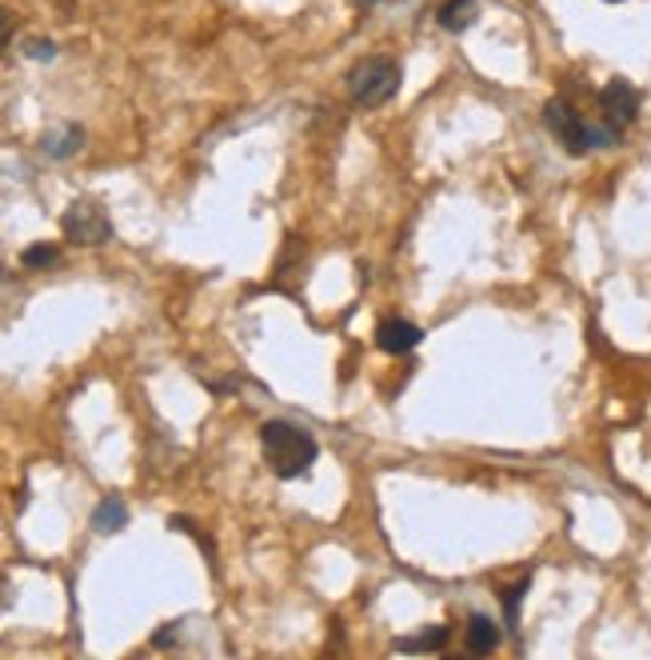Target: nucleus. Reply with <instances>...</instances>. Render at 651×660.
I'll return each instance as SVG.
<instances>
[{
    "mask_svg": "<svg viewBox=\"0 0 651 660\" xmlns=\"http://www.w3.org/2000/svg\"><path fill=\"white\" fill-rule=\"evenodd\" d=\"M345 85L356 109H380V104H388L400 92L404 69H400L396 57H364L360 64L348 69Z\"/></svg>",
    "mask_w": 651,
    "mask_h": 660,
    "instance_id": "nucleus-3",
    "label": "nucleus"
},
{
    "mask_svg": "<svg viewBox=\"0 0 651 660\" xmlns=\"http://www.w3.org/2000/svg\"><path fill=\"white\" fill-rule=\"evenodd\" d=\"M173 640H176V624H164V628H160V633L152 636V645H157V648L173 645Z\"/></svg>",
    "mask_w": 651,
    "mask_h": 660,
    "instance_id": "nucleus-16",
    "label": "nucleus"
},
{
    "mask_svg": "<svg viewBox=\"0 0 651 660\" xmlns=\"http://www.w3.org/2000/svg\"><path fill=\"white\" fill-rule=\"evenodd\" d=\"M448 636H452L448 624H424L416 636H400L392 648L396 652H436V648L448 645Z\"/></svg>",
    "mask_w": 651,
    "mask_h": 660,
    "instance_id": "nucleus-8",
    "label": "nucleus"
},
{
    "mask_svg": "<svg viewBox=\"0 0 651 660\" xmlns=\"http://www.w3.org/2000/svg\"><path fill=\"white\" fill-rule=\"evenodd\" d=\"M352 4H360V9H372V4H380V0H352Z\"/></svg>",
    "mask_w": 651,
    "mask_h": 660,
    "instance_id": "nucleus-18",
    "label": "nucleus"
},
{
    "mask_svg": "<svg viewBox=\"0 0 651 660\" xmlns=\"http://www.w3.org/2000/svg\"><path fill=\"white\" fill-rule=\"evenodd\" d=\"M25 52L33 61H52V57H57V45H52V40H28Z\"/></svg>",
    "mask_w": 651,
    "mask_h": 660,
    "instance_id": "nucleus-14",
    "label": "nucleus"
},
{
    "mask_svg": "<svg viewBox=\"0 0 651 660\" xmlns=\"http://www.w3.org/2000/svg\"><path fill=\"white\" fill-rule=\"evenodd\" d=\"M124 524H128V509H124L121 497H104L92 512V528L97 533H121Z\"/></svg>",
    "mask_w": 651,
    "mask_h": 660,
    "instance_id": "nucleus-11",
    "label": "nucleus"
},
{
    "mask_svg": "<svg viewBox=\"0 0 651 660\" xmlns=\"http://www.w3.org/2000/svg\"><path fill=\"white\" fill-rule=\"evenodd\" d=\"M260 452H264V464L280 481H296L304 476L312 464H316V436L296 428L288 421H268L260 428Z\"/></svg>",
    "mask_w": 651,
    "mask_h": 660,
    "instance_id": "nucleus-1",
    "label": "nucleus"
},
{
    "mask_svg": "<svg viewBox=\"0 0 651 660\" xmlns=\"http://www.w3.org/2000/svg\"><path fill=\"white\" fill-rule=\"evenodd\" d=\"M603 4H624V0H603Z\"/></svg>",
    "mask_w": 651,
    "mask_h": 660,
    "instance_id": "nucleus-19",
    "label": "nucleus"
},
{
    "mask_svg": "<svg viewBox=\"0 0 651 660\" xmlns=\"http://www.w3.org/2000/svg\"><path fill=\"white\" fill-rule=\"evenodd\" d=\"M528 593H531V576H519L516 585L500 593V600H504V621L512 633L519 628V609H524V597H528Z\"/></svg>",
    "mask_w": 651,
    "mask_h": 660,
    "instance_id": "nucleus-12",
    "label": "nucleus"
},
{
    "mask_svg": "<svg viewBox=\"0 0 651 660\" xmlns=\"http://www.w3.org/2000/svg\"><path fill=\"white\" fill-rule=\"evenodd\" d=\"M57 261H61V249H57V245H49V240H40V245L25 249V257H21V264H25V269H52Z\"/></svg>",
    "mask_w": 651,
    "mask_h": 660,
    "instance_id": "nucleus-13",
    "label": "nucleus"
},
{
    "mask_svg": "<svg viewBox=\"0 0 651 660\" xmlns=\"http://www.w3.org/2000/svg\"><path fill=\"white\" fill-rule=\"evenodd\" d=\"M40 145H45V152H49L52 161H68V157H73V152H80V145H85V128H80V125H61V128H52Z\"/></svg>",
    "mask_w": 651,
    "mask_h": 660,
    "instance_id": "nucleus-9",
    "label": "nucleus"
},
{
    "mask_svg": "<svg viewBox=\"0 0 651 660\" xmlns=\"http://www.w3.org/2000/svg\"><path fill=\"white\" fill-rule=\"evenodd\" d=\"M9 40H13V16L0 9V52L9 49Z\"/></svg>",
    "mask_w": 651,
    "mask_h": 660,
    "instance_id": "nucleus-15",
    "label": "nucleus"
},
{
    "mask_svg": "<svg viewBox=\"0 0 651 660\" xmlns=\"http://www.w3.org/2000/svg\"><path fill=\"white\" fill-rule=\"evenodd\" d=\"M639 104H643V100H639V88L631 85V80H624V76H612L600 92L603 125H612L615 133H624L627 125H636Z\"/></svg>",
    "mask_w": 651,
    "mask_h": 660,
    "instance_id": "nucleus-5",
    "label": "nucleus"
},
{
    "mask_svg": "<svg viewBox=\"0 0 651 660\" xmlns=\"http://www.w3.org/2000/svg\"><path fill=\"white\" fill-rule=\"evenodd\" d=\"M420 340H424V333H420L412 321H404V316H388V321H380V328H376V345H380L384 352H392V357L412 352Z\"/></svg>",
    "mask_w": 651,
    "mask_h": 660,
    "instance_id": "nucleus-6",
    "label": "nucleus"
},
{
    "mask_svg": "<svg viewBox=\"0 0 651 660\" xmlns=\"http://www.w3.org/2000/svg\"><path fill=\"white\" fill-rule=\"evenodd\" d=\"M479 21V4L476 0H443L436 9V25L443 33H467V28Z\"/></svg>",
    "mask_w": 651,
    "mask_h": 660,
    "instance_id": "nucleus-7",
    "label": "nucleus"
},
{
    "mask_svg": "<svg viewBox=\"0 0 651 660\" xmlns=\"http://www.w3.org/2000/svg\"><path fill=\"white\" fill-rule=\"evenodd\" d=\"M543 125H548V133H552L572 157H588V152H596V149H612L615 140H619V133H615L612 125H603V121L600 125H588V121L579 116L576 104L564 97H552L543 104Z\"/></svg>",
    "mask_w": 651,
    "mask_h": 660,
    "instance_id": "nucleus-2",
    "label": "nucleus"
},
{
    "mask_svg": "<svg viewBox=\"0 0 651 660\" xmlns=\"http://www.w3.org/2000/svg\"><path fill=\"white\" fill-rule=\"evenodd\" d=\"M500 648V628H496L492 617H472L467 621V652H476V657H488Z\"/></svg>",
    "mask_w": 651,
    "mask_h": 660,
    "instance_id": "nucleus-10",
    "label": "nucleus"
},
{
    "mask_svg": "<svg viewBox=\"0 0 651 660\" xmlns=\"http://www.w3.org/2000/svg\"><path fill=\"white\" fill-rule=\"evenodd\" d=\"M13 605V581L9 576H0V612Z\"/></svg>",
    "mask_w": 651,
    "mask_h": 660,
    "instance_id": "nucleus-17",
    "label": "nucleus"
},
{
    "mask_svg": "<svg viewBox=\"0 0 651 660\" xmlns=\"http://www.w3.org/2000/svg\"><path fill=\"white\" fill-rule=\"evenodd\" d=\"M61 228L73 245H85V249H97V245H109L112 240L109 212L100 209L97 200H73L61 216Z\"/></svg>",
    "mask_w": 651,
    "mask_h": 660,
    "instance_id": "nucleus-4",
    "label": "nucleus"
}]
</instances>
